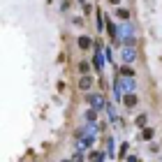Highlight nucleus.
<instances>
[{
	"mask_svg": "<svg viewBox=\"0 0 162 162\" xmlns=\"http://www.w3.org/2000/svg\"><path fill=\"white\" fill-rule=\"evenodd\" d=\"M79 88H81V90H90V88H93V76L83 74V76H81V81H79Z\"/></svg>",
	"mask_w": 162,
	"mask_h": 162,
	"instance_id": "1",
	"label": "nucleus"
},
{
	"mask_svg": "<svg viewBox=\"0 0 162 162\" xmlns=\"http://www.w3.org/2000/svg\"><path fill=\"white\" fill-rule=\"evenodd\" d=\"M88 102H90L95 109H102V107H104V97L102 95H88Z\"/></svg>",
	"mask_w": 162,
	"mask_h": 162,
	"instance_id": "2",
	"label": "nucleus"
},
{
	"mask_svg": "<svg viewBox=\"0 0 162 162\" xmlns=\"http://www.w3.org/2000/svg\"><path fill=\"white\" fill-rule=\"evenodd\" d=\"M90 44H93V42H90V37H86V35H83V37H79V46H81V49H90Z\"/></svg>",
	"mask_w": 162,
	"mask_h": 162,
	"instance_id": "3",
	"label": "nucleus"
},
{
	"mask_svg": "<svg viewBox=\"0 0 162 162\" xmlns=\"http://www.w3.org/2000/svg\"><path fill=\"white\" fill-rule=\"evenodd\" d=\"M134 104H137V97L134 95H125V107L130 109V107H134Z\"/></svg>",
	"mask_w": 162,
	"mask_h": 162,
	"instance_id": "4",
	"label": "nucleus"
},
{
	"mask_svg": "<svg viewBox=\"0 0 162 162\" xmlns=\"http://www.w3.org/2000/svg\"><path fill=\"white\" fill-rule=\"evenodd\" d=\"M116 16H118V19H128L130 12H128V9H118V12H116Z\"/></svg>",
	"mask_w": 162,
	"mask_h": 162,
	"instance_id": "5",
	"label": "nucleus"
},
{
	"mask_svg": "<svg viewBox=\"0 0 162 162\" xmlns=\"http://www.w3.org/2000/svg\"><path fill=\"white\" fill-rule=\"evenodd\" d=\"M79 72H81V74H88V63H81V65H79Z\"/></svg>",
	"mask_w": 162,
	"mask_h": 162,
	"instance_id": "6",
	"label": "nucleus"
},
{
	"mask_svg": "<svg viewBox=\"0 0 162 162\" xmlns=\"http://www.w3.org/2000/svg\"><path fill=\"white\" fill-rule=\"evenodd\" d=\"M102 160V153H93V162H100Z\"/></svg>",
	"mask_w": 162,
	"mask_h": 162,
	"instance_id": "7",
	"label": "nucleus"
},
{
	"mask_svg": "<svg viewBox=\"0 0 162 162\" xmlns=\"http://www.w3.org/2000/svg\"><path fill=\"white\" fill-rule=\"evenodd\" d=\"M109 2H114V5H118V2H121V0H109Z\"/></svg>",
	"mask_w": 162,
	"mask_h": 162,
	"instance_id": "8",
	"label": "nucleus"
},
{
	"mask_svg": "<svg viewBox=\"0 0 162 162\" xmlns=\"http://www.w3.org/2000/svg\"><path fill=\"white\" fill-rule=\"evenodd\" d=\"M65 162H69V160H65Z\"/></svg>",
	"mask_w": 162,
	"mask_h": 162,
	"instance_id": "9",
	"label": "nucleus"
}]
</instances>
